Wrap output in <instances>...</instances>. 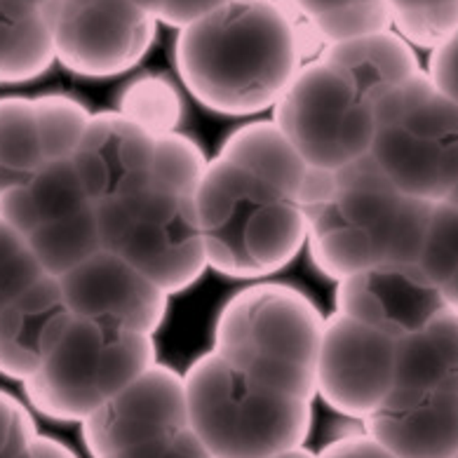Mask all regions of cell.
Instances as JSON below:
<instances>
[{
    "label": "cell",
    "mask_w": 458,
    "mask_h": 458,
    "mask_svg": "<svg viewBox=\"0 0 458 458\" xmlns=\"http://www.w3.org/2000/svg\"><path fill=\"white\" fill-rule=\"evenodd\" d=\"M390 24L411 47L435 45L458 29V0H386Z\"/></svg>",
    "instance_id": "29"
},
{
    "label": "cell",
    "mask_w": 458,
    "mask_h": 458,
    "mask_svg": "<svg viewBox=\"0 0 458 458\" xmlns=\"http://www.w3.org/2000/svg\"><path fill=\"white\" fill-rule=\"evenodd\" d=\"M322 329L325 315L301 289L257 280L224 303L212 351L266 388L313 402Z\"/></svg>",
    "instance_id": "3"
},
{
    "label": "cell",
    "mask_w": 458,
    "mask_h": 458,
    "mask_svg": "<svg viewBox=\"0 0 458 458\" xmlns=\"http://www.w3.org/2000/svg\"><path fill=\"white\" fill-rule=\"evenodd\" d=\"M454 458H458V452H456V456H454Z\"/></svg>",
    "instance_id": "43"
},
{
    "label": "cell",
    "mask_w": 458,
    "mask_h": 458,
    "mask_svg": "<svg viewBox=\"0 0 458 458\" xmlns=\"http://www.w3.org/2000/svg\"><path fill=\"white\" fill-rule=\"evenodd\" d=\"M219 157L283 191L292 200H299L310 172V165L273 120H254L238 127L224 139Z\"/></svg>",
    "instance_id": "20"
},
{
    "label": "cell",
    "mask_w": 458,
    "mask_h": 458,
    "mask_svg": "<svg viewBox=\"0 0 458 458\" xmlns=\"http://www.w3.org/2000/svg\"><path fill=\"white\" fill-rule=\"evenodd\" d=\"M318 59L339 71L371 104H377L378 97L400 82L423 73L414 47L393 29L364 38L325 45Z\"/></svg>",
    "instance_id": "18"
},
{
    "label": "cell",
    "mask_w": 458,
    "mask_h": 458,
    "mask_svg": "<svg viewBox=\"0 0 458 458\" xmlns=\"http://www.w3.org/2000/svg\"><path fill=\"white\" fill-rule=\"evenodd\" d=\"M43 163L31 99L0 97V198L24 183Z\"/></svg>",
    "instance_id": "24"
},
{
    "label": "cell",
    "mask_w": 458,
    "mask_h": 458,
    "mask_svg": "<svg viewBox=\"0 0 458 458\" xmlns=\"http://www.w3.org/2000/svg\"><path fill=\"white\" fill-rule=\"evenodd\" d=\"M95 208L71 160H45L17 189L0 198V219L29 235L38 226Z\"/></svg>",
    "instance_id": "19"
},
{
    "label": "cell",
    "mask_w": 458,
    "mask_h": 458,
    "mask_svg": "<svg viewBox=\"0 0 458 458\" xmlns=\"http://www.w3.org/2000/svg\"><path fill=\"white\" fill-rule=\"evenodd\" d=\"M426 76L435 88L458 106V29L433 47Z\"/></svg>",
    "instance_id": "34"
},
{
    "label": "cell",
    "mask_w": 458,
    "mask_h": 458,
    "mask_svg": "<svg viewBox=\"0 0 458 458\" xmlns=\"http://www.w3.org/2000/svg\"><path fill=\"white\" fill-rule=\"evenodd\" d=\"M21 458H78V456L71 452L69 446L62 445L59 439L38 433Z\"/></svg>",
    "instance_id": "38"
},
{
    "label": "cell",
    "mask_w": 458,
    "mask_h": 458,
    "mask_svg": "<svg viewBox=\"0 0 458 458\" xmlns=\"http://www.w3.org/2000/svg\"><path fill=\"white\" fill-rule=\"evenodd\" d=\"M156 137L118 111L92 114L71 163L95 208L151 186Z\"/></svg>",
    "instance_id": "15"
},
{
    "label": "cell",
    "mask_w": 458,
    "mask_h": 458,
    "mask_svg": "<svg viewBox=\"0 0 458 458\" xmlns=\"http://www.w3.org/2000/svg\"><path fill=\"white\" fill-rule=\"evenodd\" d=\"M36 435L38 430L29 407L0 388V458H21Z\"/></svg>",
    "instance_id": "32"
},
{
    "label": "cell",
    "mask_w": 458,
    "mask_h": 458,
    "mask_svg": "<svg viewBox=\"0 0 458 458\" xmlns=\"http://www.w3.org/2000/svg\"><path fill=\"white\" fill-rule=\"evenodd\" d=\"M442 202H449V205H454V208H458V182L454 183V189L449 191V195H446L445 200Z\"/></svg>",
    "instance_id": "41"
},
{
    "label": "cell",
    "mask_w": 458,
    "mask_h": 458,
    "mask_svg": "<svg viewBox=\"0 0 458 458\" xmlns=\"http://www.w3.org/2000/svg\"><path fill=\"white\" fill-rule=\"evenodd\" d=\"M395 388L458 393V310L442 308L419 332L397 341Z\"/></svg>",
    "instance_id": "21"
},
{
    "label": "cell",
    "mask_w": 458,
    "mask_h": 458,
    "mask_svg": "<svg viewBox=\"0 0 458 458\" xmlns=\"http://www.w3.org/2000/svg\"><path fill=\"white\" fill-rule=\"evenodd\" d=\"M395 344L334 310L322 329L315 395L334 411L364 420L395 388Z\"/></svg>",
    "instance_id": "10"
},
{
    "label": "cell",
    "mask_w": 458,
    "mask_h": 458,
    "mask_svg": "<svg viewBox=\"0 0 458 458\" xmlns=\"http://www.w3.org/2000/svg\"><path fill=\"white\" fill-rule=\"evenodd\" d=\"M318 458H397L367 433L344 435L318 452Z\"/></svg>",
    "instance_id": "36"
},
{
    "label": "cell",
    "mask_w": 458,
    "mask_h": 458,
    "mask_svg": "<svg viewBox=\"0 0 458 458\" xmlns=\"http://www.w3.org/2000/svg\"><path fill=\"white\" fill-rule=\"evenodd\" d=\"M301 59L294 20L277 0H233L182 29L174 43L183 88L235 118L276 106Z\"/></svg>",
    "instance_id": "1"
},
{
    "label": "cell",
    "mask_w": 458,
    "mask_h": 458,
    "mask_svg": "<svg viewBox=\"0 0 458 458\" xmlns=\"http://www.w3.org/2000/svg\"><path fill=\"white\" fill-rule=\"evenodd\" d=\"M189 428L212 458H268L303 446L310 402L294 400L205 352L183 374Z\"/></svg>",
    "instance_id": "4"
},
{
    "label": "cell",
    "mask_w": 458,
    "mask_h": 458,
    "mask_svg": "<svg viewBox=\"0 0 458 458\" xmlns=\"http://www.w3.org/2000/svg\"><path fill=\"white\" fill-rule=\"evenodd\" d=\"M57 283L71 315L81 320L156 336L167 318L170 294L108 250H99Z\"/></svg>",
    "instance_id": "13"
},
{
    "label": "cell",
    "mask_w": 458,
    "mask_h": 458,
    "mask_svg": "<svg viewBox=\"0 0 458 458\" xmlns=\"http://www.w3.org/2000/svg\"><path fill=\"white\" fill-rule=\"evenodd\" d=\"M369 157L404 193L442 202L458 182V106L426 71L374 104Z\"/></svg>",
    "instance_id": "5"
},
{
    "label": "cell",
    "mask_w": 458,
    "mask_h": 458,
    "mask_svg": "<svg viewBox=\"0 0 458 458\" xmlns=\"http://www.w3.org/2000/svg\"><path fill=\"white\" fill-rule=\"evenodd\" d=\"M115 111L137 123L153 137H160L179 130L183 118V101L174 82L165 76L146 73L123 88Z\"/></svg>",
    "instance_id": "26"
},
{
    "label": "cell",
    "mask_w": 458,
    "mask_h": 458,
    "mask_svg": "<svg viewBox=\"0 0 458 458\" xmlns=\"http://www.w3.org/2000/svg\"><path fill=\"white\" fill-rule=\"evenodd\" d=\"M101 458H212L208 449L200 445V439L191 433V428L182 433L167 435V437L153 439L146 445L130 446L123 452L108 454Z\"/></svg>",
    "instance_id": "33"
},
{
    "label": "cell",
    "mask_w": 458,
    "mask_h": 458,
    "mask_svg": "<svg viewBox=\"0 0 458 458\" xmlns=\"http://www.w3.org/2000/svg\"><path fill=\"white\" fill-rule=\"evenodd\" d=\"M435 202L404 193L369 156L336 170L334 208L369 240L383 264H416Z\"/></svg>",
    "instance_id": "11"
},
{
    "label": "cell",
    "mask_w": 458,
    "mask_h": 458,
    "mask_svg": "<svg viewBox=\"0 0 458 458\" xmlns=\"http://www.w3.org/2000/svg\"><path fill=\"white\" fill-rule=\"evenodd\" d=\"M55 57L82 78L132 71L157 36V17L132 0H52L47 7Z\"/></svg>",
    "instance_id": "9"
},
{
    "label": "cell",
    "mask_w": 458,
    "mask_h": 458,
    "mask_svg": "<svg viewBox=\"0 0 458 458\" xmlns=\"http://www.w3.org/2000/svg\"><path fill=\"white\" fill-rule=\"evenodd\" d=\"M360 3H371V0H289V5L306 20H315V17L334 13V10H344V7L360 5Z\"/></svg>",
    "instance_id": "37"
},
{
    "label": "cell",
    "mask_w": 458,
    "mask_h": 458,
    "mask_svg": "<svg viewBox=\"0 0 458 458\" xmlns=\"http://www.w3.org/2000/svg\"><path fill=\"white\" fill-rule=\"evenodd\" d=\"M308 21L313 26L315 36L322 43V47L332 43H344V40L364 38V36H371V33L393 29L386 0L360 3V5L334 10V13L322 14V17H315V20Z\"/></svg>",
    "instance_id": "31"
},
{
    "label": "cell",
    "mask_w": 458,
    "mask_h": 458,
    "mask_svg": "<svg viewBox=\"0 0 458 458\" xmlns=\"http://www.w3.org/2000/svg\"><path fill=\"white\" fill-rule=\"evenodd\" d=\"M189 428L183 374L153 362L118 395L81 423L82 442L95 458L146 445Z\"/></svg>",
    "instance_id": "12"
},
{
    "label": "cell",
    "mask_w": 458,
    "mask_h": 458,
    "mask_svg": "<svg viewBox=\"0 0 458 458\" xmlns=\"http://www.w3.org/2000/svg\"><path fill=\"white\" fill-rule=\"evenodd\" d=\"M71 320L73 315L55 277L33 284L0 310V374L29 381L50 358Z\"/></svg>",
    "instance_id": "17"
},
{
    "label": "cell",
    "mask_w": 458,
    "mask_h": 458,
    "mask_svg": "<svg viewBox=\"0 0 458 458\" xmlns=\"http://www.w3.org/2000/svg\"><path fill=\"white\" fill-rule=\"evenodd\" d=\"M362 423L364 433L397 458H454L458 452V393L393 388Z\"/></svg>",
    "instance_id": "16"
},
{
    "label": "cell",
    "mask_w": 458,
    "mask_h": 458,
    "mask_svg": "<svg viewBox=\"0 0 458 458\" xmlns=\"http://www.w3.org/2000/svg\"><path fill=\"white\" fill-rule=\"evenodd\" d=\"M208 266L235 280H264L287 268L306 247L299 202L238 165L209 160L195 193Z\"/></svg>",
    "instance_id": "2"
},
{
    "label": "cell",
    "mask_w": 458,
    "mask_h": 458,
    "mask_svg": "<svg viewBox=\"0 0 458 458\" xmlns=\"http://www.w3.org/2000/svg\"><path fill=\"white\" fill-rule=\"evenodd\" d=\"M208 167L209 157L189 134L176 130V132L156 137L151 182V186H156V189L195 198Z\"/></svg>",
    "instance_id": "28"
},
{
    "label": "cell",
    "mask_w": 458,
    "mask_h": 458,
    "mask_svg": "<svg viewBox=\"0 0 458 458\" xmlns=\"http://www.w3.org/2000/svg\"><path fill=\"white\" fill-rule=\"evenodd\" d=\"M233 0H163L157 10V21L160 24L174 26V29H186V26L200 21L202 17L216 13L219 7L228 5Z\"/></svg>",
    "instance_id": "35"
},
{
    "label": "cell",
    "mask_w": 458,
    "mask_h": 458,
    "mask_svg": "<svg viewBox=\"0 0 458 458\" xmlns=\"http://www.w3.org/2000/svg\"><path fill=\"white\" fill-rule=\"evenodd\" d=\"M47 277L29 240L0 219V310Z\"/></svg>",
    "instance_id": "30"
},
{
    "label": "cell",
    "mask_w": 458,
    "mask_h": 458,
    "mask_svg": "<svg viewBox=\"0 0 458 458\" xmlns=\"http://www.w3.org/2000/svg\"><path fill=\"white\" fill-rule=\"evenodd\" d=\"M336 313L400 341L445 306L416 264H383L336 283Z\"/></svg>",
    "instance_id": "14"
},
{
    "label": "cell",
    "mask_w": 458,
    "mask_h": 458,
    "mask_svg": "<svg viewBox=\"0 0 458 458\" xmlns=\"http://www.w3.org/2000/svg\"><path fill=\"white\" fill-rule=\"evenodd\" d=\"M268 458H318V454L308 452L306 446H294V449H287V452H280Z\"/></svg>",
    "instance_id": "39"
},
{
    "label": "cell",
    "mask_w": 458,
    "mask_h": 458,
    "mask_svg": "<svg viewBox=\"0 0 458 458\" xmlns=\"http://www.w3.org/2000/svg\"><path fill=\"white\" fill-rule=\"evenodd\" d=\"M134 5L144 7V10H148V13L157 14V10H160V5H163V0H132Z\"/></svg>",
    "instance_id": "40"
},
{
    "label": "cell",
    "mask_w": 458,
    "mask_h": 458,
    "mask_svg": "<svg viewBox=\"0 0 458 458\" xmlns=\"http://www.w3.org/2000/svg\"><path fill=\"white\" fill-rule=\"evenodd\" d=\"M26 240H29L45 276L55 277V280L64 277L66 273L78 268L82 261H88L97 251L104 250L97 208L38 226L26 235Z\"/></svg>",
    "instance_id": "23"
},
{
    "label": "cell",
    "mask_w": 458,
    "mask_h": 458,
    "mask_svg": "<svg viewBox=\"0 0 458 458\" xmlns=\"http://www.w3.org/2000/svg\"><path fill=\"white\" fill-rule=\"evenodd\" d=\"M153 362V336L73 318L50 358L24 381L26 400L47 419L82 423Z\"/></svg>",
    "instance_id": "6"
},
{
    "label": "cell",
    "mask_w": 458,
    "mask_h": 458,
    "mask_svg": "<svg viewBox=\"0 0 458 458\" xmlns=\"http://www.w3.org/2000/svg\"><path fill=\"white\" fill-rule=\"evenodd\" d=\"M55 62L47 10L21 0H0V82L36 81Z\"/></svg>",
    "instance_id": "22"
},
{
    "label": "cell",
    "mask_w": 458,
    "mask_h": 458,
    "mask_svg": "<svg viewBox=\"0 0 458 458\" xmlns=\"http://www.w3.org/2000/svg\"><path fill=\"white\" fill-rule=\"evenodd\" d=\"M104 250L144 273L165 294L193 287L209 268L195 198L156 186L97 208Z\"/></svg>",
    "instance_id": "7"
},
{
    "label": "cell",
    "mask_w": 458,
    "mask_h": 458,
    "mask_svg": "<svg viewBox=\"0 0 458 458\" xmlns=\"http://www.w3.org/2000/svg\"><path fill=\"white\" fill-rule=\"evenodd\" d=\"M273 123L310 167L336 172L369 156L374 104L339 71L313 59L276 101Z\"/></svg>",
    "instance_id": "8"
},
{
    "label": "cell",
    "mask_w": 458,
    "mask_h": 458,
    "mask_svg": "<svg viewBox=\"0 0 458 458\" xmlns=\"http://www.w3.org/2000/svg\"><path fill=\"white\" fill-rule=\"evenodd\" d=\"M416 266L446 308L458 310V208L435 202Z\"/></svg>",
    "instance_id": "25"
},
{
    "label": "cell",
    "mask_w": 458,
    "mask_h": 458,
    "mask_svg": "<svg viewBox=\"0 0 458 458\" xmlns=\"http://www.w3.org/2000/svg\"><path fill=\"white\" fill-rule=\"evenodd\" d=\"M21 3H31V5L45 7V10H47V7L52 5V0H21Z\"/></svg>",
    "instance_id": "42"
},
{
    "label": "cell",
    "mask_w": 458,
    "mask_h": 458,
    "mask_svg": "<svg viewBox=\"0 0 458 458\" xmlns=\"http://www.w3.org/2000/svg\"><path fill=\"white\" fill-rule=\"evenodd\" d=\"M45 160H71L92 114L76 97L43 95L31 99Z\"/></svg>",
    "instance_id": "27"
}]
</instances>
